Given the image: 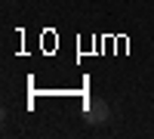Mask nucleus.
<instances>
[{
  "instance_id": "nucleus-1",
  "label": "nucleus",
  "mask_w": 154,
  "mask_h": 139,
  "mask_svg": "<svg viewBox=\"0 0 154 139\" xmlns=\"http://www.w3.org/2000/svg\"><path fill=\"white\" fill-rule=\"evenodd\" d=\"M111 118V108L105 99H99V96H89L86 102H83V121L86 124H93V127H102V124H108Z\"/></svg>"
}]
</instances>
